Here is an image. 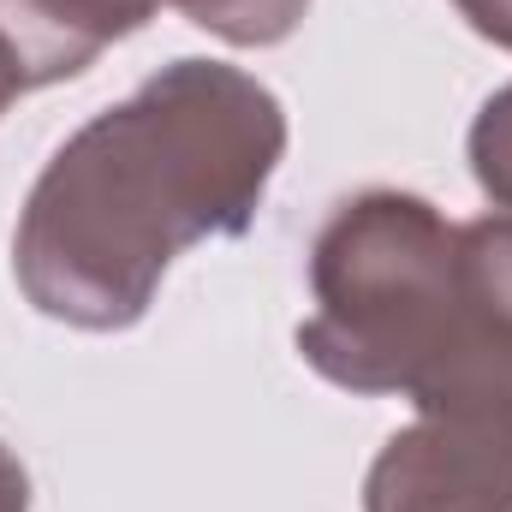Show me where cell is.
I'll return each instance as SVG.
<instances>
[{
  "instance_id": "1",
  "label": "cell",
  "mask_w": 512,
  "mask_h": 512,
  "mask_svg": "<svg viewBox=\"0 0 512 512\" xmlns=\"http://www.w3.org/2000/svg\"><path fill=\"white\" fill-rule=\"evenodd\" d=\"M286 155V108L221 60H173L78 126L24 197L12 274L72 328H131L173 256L245 233Z\"/></svg>"
},
{
  "instance_id": "2",
  "label": "cell",
  "mask_w": 512,
  "mask_h": 512,
  "mask_svg": "<svg viewBox=\"0 0 512 512\" xmlns=\"http://www.w3.org/2000/svg\"><path fill=\"white\" fill-rule=\"evenodd\" d=\"M310 292L304 364L352 393L417 399L459 322V221L411 191H358L310 251Z\"/></svg>"
},
{
  "instance_id": "3",
  "label": "cell",
  "mask_w": 512,
  "mask_h": 512,
  "mask_svg": "<svg viewBox=\"0 0 512 512\" xmlns=\"http://www.w3.org/2000/svg\"><path fill=\"white\" fill-rule=\"evenodd\" d=\"M411 405L429 417L512 423V215L459 221L453 346Z\"/></svg>"
},
{
  "instance_id": "4",
  "label": "cell",
  "mask_w": 512,
  "mask_h": 512,
  "mask_svg": "<svg viewBox=\"0 0 512 512\" xmlns=\"http://www.w3.org/2000/svg\"><path fill=\"white\" fill-rule=\"evenodd\" d=\"M364 512H512V423L417 411L376 453Z\"/></svg>"
},
{
  "instance_id": "5",
  "label": "cell",
  "mask_w": 512,
  "mask_h": 512,
  "mask_svg": "<svg viewBox=\"0 0 512 512\" xmlns=\"http://www.w3.org/2000/svg\"><path fill=\"white\" fill-rule=\"evenodd\" d=\"M149 6H179L197 30H209L233 48H274L310 12V0H149Z\"/></svg>"
},
{
  "instance_id": "6",
  "label": "cell",
  "mask_w": 512,
  "mask_h": 512,
  "mask_svg": "<svg viewBox=\"0 0 512 512\" xmlns=\"http://www.w3.org/2000/svg\"><path fill=\"white\" fill-rule=\"evenodd\" d=\"M471 173L483 197L512 215V84H501L471 126Z\"/></svg>"
},
{
  "instance_id": "7",
  "label": "cell",
  "mask_w": 512,
  "mask_h": 512,
  "mask_svg": "<svg viewBox=\"0 0 512 512\" xmlns=\"http://www.w3.org/2000/svg\"><path fill=\"white\" fill-rule=\"evenodd\" d=\"M465 12V24L477 36H489L495 48H512V0H453Z\"/></svg>"
},
{
  "instance_id": "8",
  "label": "cell",
  "mask_w": 512,
  "mask_h": 512,
  "mask_svg": "<svg viewBox=\"0 0 512 512\" xmlns=\"http://www.w3.org/2000/svg\"><path fill=\"white\" fill-rule=\"evenodd\" d=\"M0 512H30V471L6 441H0Z\"/></svg>"
},
{
  "instance_id": "9",
  "label": "cell",
  "mask_w": 512,
  "mask_h": 512,
  "mask_svg": "<svg viewBox=\"0 0 512 512\" xmlns=\"http://www.w3.org/2000/svg\"><path fill=\"white\" fill-rule=\"evenodd\" d=\"M24 90H30V78H24V60L12 54V42H6V30H0V114H6V108L24 96Z\"/></svg>"
}]
</instances>
